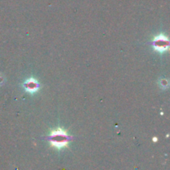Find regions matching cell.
I'll return each instance as SVG.
<instances>
[{"label":"cell","instance_id":"1","mask_svg":"<svg viewBox=\"0 0 170 170\" xmlns=\"http://www.w3.org/2000/svg\"><path fill=\"white\" fill-rule=\"evenodd\" d=\"M153 46L155 48L156 51H166L168 47V39L165 36H163V35L158 36L154 39V43H153Z\"/></svg>","mask_w":170,"mask_h":170},{"label":"cell","instance_id":"2","mask_svg":"<svg viewBox=\"0 0 170 170\" xmlns=\"http://www.w3.org/2000/svg\"><path fill=\"white\" fill-rule=\"evenodd\" d=\"M25 86H26V89L30 92H34L36 90H38V84L36 82V80L32 78L25 83Z\"/></svg>","mask_w":170,"mask_h":170}]
</instances>
